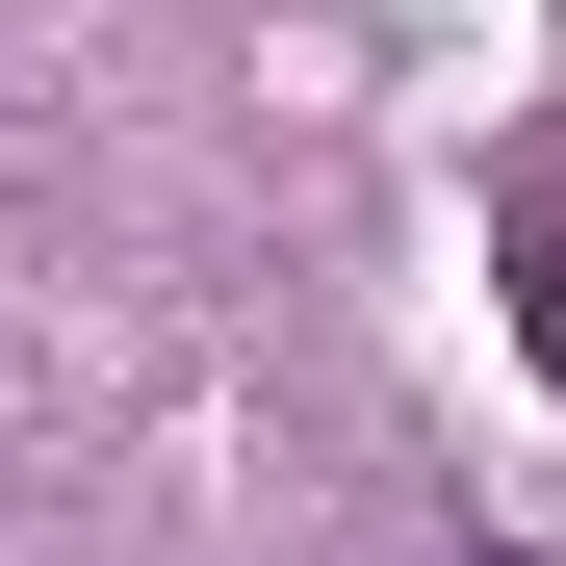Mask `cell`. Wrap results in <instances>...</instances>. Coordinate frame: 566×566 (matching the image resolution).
I'll return each mask as SVG.
<instances>
[{
  "label": "cell",
  "instance_id": "7a4b0ae2",
  "mask_svg": "<svg viewBox=\"0 0 566 566\" xmlns=\"http://www.w3.org/2000/svg\"><path fill=\"white\" fill-rule=\"evenodd\" d=\"M463 566H515V541H463Z\"/></svg>",
  "mask_w": 566,
  "mask_h": 566
},
{
  "label": "cell",
  "instance_id": "6da1fadb",
  "mask_svg": "<svg viewBox=\"0 0 566 566\" xmlns=\"http://www.w3.org/2000/svg\"><path fill=\"white\" fill-rule=\"evenodd\" d=\"M515 360L566 387V232H515Z\"/></svg>",
  "mask_w": 566,
  "mask_h": 566
}]
</instances>
